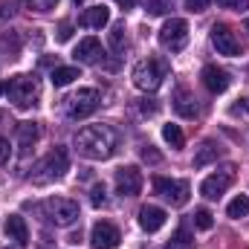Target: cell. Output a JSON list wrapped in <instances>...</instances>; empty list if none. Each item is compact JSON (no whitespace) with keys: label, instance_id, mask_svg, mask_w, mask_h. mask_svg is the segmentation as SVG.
<instances>
[{"label":"cell","instance_id":"obj_1","mask_svg":"<svg viewBox=\"0 0 249 249\" xmlns=\"http://www.w3.org/2000/svg\"><path fill=\"white\" fill-rule=\"evenodd\" d=\"M75 148L87 160H110L119 148V133L110 124H87L78 130Z\"/></svg>","mask_w":249,"mask_h":249},{"label":"cell","instance_id":"obj_2","mask_svg":"<svg viewBox=\"0 0 249 249\" xmlns=\"http://www.w3.org/2000/svg\"><path fill=\"white\" fill-rule=\"evenodd\" d=\"M41 217L47 223H53V226L67 229L81 217V212H78V203L70 200V197H50V200L41 203Z\"/></svg>","mask_w":249,"mask_h":249},{"label":"cell","instance_id":"obj_3","mask_svg":"<svg viewBox=\"0 0 249 249\" xmlns=\"http://www.w3.org/2000/svg\"><path fill=\"white\" fill-rule=\"evenodd\" d=\"M6 93H9V102L20 110H29L38 105V96H41V81L35 75H15L9 84H6Z\"/></svg>","mask_w":249,"mask_h":249},{"label":"cell","instance_id":"obj_4","mask_svg":"<svg viewBox=\"0 0 249 249\" xmlns=\"http://www.w3.org/2000/svg\"><path fill=\"white\" fill-rule=\"evenodd\" d=\"M99 105H102L99 90H93V87H78L72 96L64 99V113H67V119H87L90 113L99 110Z\"/></svg>","mask_w":249,"mask_h":249},{"label":"cell","instance_id":"obj_5","mask_svg":"<svg viewBox=\"0 0 249 249\" xmlns=\"http://www.w3.org/2000/svg\"><path fill=\"white\" fill-rule=\"evenodd\" d=\"M67 165H70L67 151H64V148H53V151H50V154H47V157L35 165V171H32V183H38V186L55 183L58 177H64Z\"/></svg>","mask_w":249,"mask_h":249},{"label":"cell","instance_id":"obj_6","mask_svg":"<svg viewBox=\"0 0 249 249\" xmlns=\"http://www.w3.org/2000/svg\"><path fill=\"white\" fill-rule=\"evenodd\" d=\"M165 75H168V67L160 58H145V61H139L133 67V84L139 90H145V93L160 90V84H162Z\"/></svg>","mask_w":249,"mask_h":249},{"label":"cell","instance_id":"obj_7","mask_svg":"<svg viewBox=\"0 0 249 249\" xmlns=\"http://www.w3.org/2000/svg\"><path fill=\"white\" fill-rule=\"evenodd\" d=\"M160 44H162L168 53H180V50H186L188 23L183 20V18H171V20H165L162 29H160Z\"/></svg>","mask_w":249,"mask_h":249},{"label":"cell","instance_id":"obj_8","mask_svg":"<svg viewBox=\"0 0 249 249\" xmlns=\"http://www.w3.org/2000/svg\"><path fill=\"white\" fill-rule=\"evenodd\" d=\"M154 191L165 203H171V206H186L188 194H191V188H188L186 180H168V177H157L154 180Z\"/></svg>","mask_w":249,"mask_h":249},{"label":"cell","instance_id":"obj_9","mask_svg":"<svg viewBox=\"0 0 249 249\" xmlns=\"http://www.w3.org/2000/svg\"><path fill=\"white\" fill-rule=\"evenodd\" d=\"M212 47L217 50V55H229V58H238L241 55V41L235 38V32L223 23H214L212 26Z\"/></svg>","mask_w":249,"mask_h":249},{"label":"cell","instance_id":"obj_10","mask_svg":"<svg viewBox=\"0 0 249 249\" xmlns=\"http://www.w3.org/2000/svg\"><path fill=\"white\" fill-rule=\"evenodd\" d=\"M116 191L122 197H136L142 191V171L136 165H122L116 171Z\"/></svg>","mask_w":249,"mask_h":249},{"label":"cell","instance_id":"obj_11","mask_svg":"<svg viewBox=\"0 0 249 249\" xmlns=\"http://www.w3.org/2000/svg\"><path fill=\"white\" fill-rule=\"evenodd\" d=\"M119 241H122L119 229H116L113 223H107V220H99V223L93 226V232H90V244H93V249H116Z\"/></svg>","mask_w":249,"mask_h":249},{"label":"cell","instance_id":"obj_12","mask_svg":"<svg viewBox=\"0 0 249 249\" xmlns=\"http://www.w3.org/2000/svg\"><path fill=\"white\" fill-rule=\"evenodd\" d=\"M232 180H235V168H226V171H217V174H212V177H206L203 180V186H200V194L206 197V200H217L226 188L232 186Z\"/></svg>","mask_w":249,"mask_h":249},{"label":"cell","instance_id":"obj_13","mask_svg":"<svg viewBox=\"0 0 249 249\" xmlns=\"http://www.w3.org/2000/svg\"><path fill=\"white\" fill-rule=\"evenodd\" d=\"M200 78H203L206 90H209V93H214V96H217V93H226V90H229V72H226L223 67H217V64H206V67H203V75H200Z\"/></svg>","mask_w":249,"mask_h":249},{"label":"cell","instance_id":"obj_14","mask_svg":"<svg viewBox=\"0 0 249 249\" xmlns=\"http://www.w3.org/2000/svg\"><path fill=\"white\" fill-rule=\"evenodd\" d=\"M72 55H75V61H81V64H102L105 50H102L99 38H84V41H78Z\"/></svg>","mask_w":249,"mask_h":249},{"label":"cell","instance_id":"obj_15","mask_svg":"<svg viewBox=\"0 0 249 249\" xmlns=\"http://www.w3.org/2000/svg\"><path fill=\"white\" fill-rule=\"evenodd\" d=\"M139 226L145 232H160L165 226V209H160V206H142L139 209Z\"/></svg>","mask_w":249,"mask_h":249},{"label":"cell","instance_id":"obj_16","mask_svg":"<svg viewBox=\"0 0 249 249\" xmlns=\"http://www.w3.org/2000/svg\"><path fill=\"white\" fill-rule=\"evenodd\" d=\"M6 238L15 241V247H26L29 244V229H26V220L20 214H9L6 217Z\"/></svg>","mask_w":249,"mask_h":249},{"label":"cell","instance_id":"obj_17","mask_svg":"<svg viewBox=\"0 0 249 249\" xmlns=\"http://www.w3.org/2000/svg\"><path fill=\"white\" fill-rule=\"evenodd\" d=\"M107 20H110L107 6H93V9H84V15L78 18V23H81V26H87V29H102V26H107Z\"/></svg>","mask_w":249,"mask_h":249},{"label":"cell","instance_id":"obj_18","mask_svg":"<svg viewBox=\"0 0 249 249\" xmlns=\"http://www.w3.org/2000/svg\"><path fill=\"white\" fill-rule=\"evenodd\" d=\"M38 136H41L38 122H20V124H18V145H20V151H23V154H29V148L38 142Z\"/></svg>","mask_w":249,"mask_h":249},{"label":"cell","instance_id":"obj_19","mask_svg":"<svg viewBox=\"0 0 249 249\" xmlns=\"http://www.w3.org/2000/svg\"><path fill=\"white\" fill-rule=\"evenodd\" d=\"M174 110L180 116H186V119L197 116V102H194V96H188V90H183V87L174 93Z\"/></svg>","mask_w":249,"mask_h":249},{"label":"cell","instance_id":"obj_20","mask_svg":"<svg viewBox=\"0 0 249 249\" xmlns=\"http://www.w3.org/2000/svg\"><path fill=\"white\" fill-rule=\"evenodd\" d=\"M217 157H220V148H217L214 142H203V145H200V151L194 154V168H203V165L214 162Z\"/></svg>","mask_w":249,"mask_h":249},{"label":"cell","instance_id":"obj_21","mask_svg":"<svg viewBox=\"0 0 249 249\" xmlns=\"http://www.w3.org/2000/svg\"><path fill=\"white\" fill-rule=\"evenodd\" d=\"M75 78H78V67H55L53 75H50V81H53L55 87H67V84H72Z\"/></svg>","mask_w":249,"mask_h":249},{"label":"cell","instance_id":"obj_22","mask_svg":"<svg viewBox=\"0 0 249 249\" xmlns=\"http://www.w3.org/2000/svg\"><path fill=\"white\" fill-rule=\"evenodd\" d=\"M226 214H229L232 220H241V217H247V214H249V197H247V194L235 197V200L226 206Z\"/></svg>","mask_w":249,"mask_h":249},{"label":"cell","instance_id":"obj_23","mask_svg":"<svg viewBox=\"0 0 249 249\" xmlns=\"http://www.w3.org/2000/svg\"><path fill=\"white\" fill-rule=\"evenodd\" d=\"M162 139H165L171 148H183V145H186V136H183L180 124H165V127H162Z\"/></svg>","mask_w":249,"mask_h":249},{"label":"cell","instance_id":"obj_24","mask_svg":"<svg viewBox=\"0 0 249 249\" xmlns=\"http://www.w3.org/2000/svg\"><path fill=\"white\" fill-rule=\"evenodd\" d=\"M165 249H194V238L188 235L186 229H177L171 235V241L165 244Z\"/></svg>","mask_w":249,"mask_h":249},{"label":"cell","instance_id":"obj_25","mask_svg":"<svg viewBox=\"0 0 249 249\" xmlns=\"http://www.w3.org/2000/svg\"><path fill=\"white\" fill-rule=\"evenodd\" d=\"M174 9V0H145V12L148 15H168Z\"/></svg>","mask_w":249,"mask_h":249},{"label":"cell","instance_id":"obj_26","mask_svg":"<svg viewBox=\"0 0 249 249\" xmlns=\"http://www.w3.org/2000/svg\"><path fill=\"white\" fill-rule=\"evenodd\" d=\"M194 226L203 229V232L212 229V226H214V214H212L209 209H197V212H194Z\"/></svg>","mask_w":249,"mask_h":249},{"label":"cell","instance_id":"obj_27","mask_svg":"<svg viewBox=\"0 0 249 249\" xmlns=\"http://www.w3.org/2000/svg\"><path fill=\"white\" fill-rule=\"evenodd\" d=\"M124 44H127V38H124V26L122 23H116V26L110 29V47H113L116 53H122Z\"/></svg>","mask_w":249,"mask_h":249},{"label":"cell","instance_id":"obj_28","mask_svg":"<svg viewBox=\"0 0 249 249\" xmlns=\"http://www.w3.org/2000/svg\"><path fill=\"white\" fill-rule=\"evenodd\" d=\"M90 203H93V206H105V203H107V194H105V186H102V183L90 188Z\"/></svg>","mask_w":249,"mask_h":249},{"label":"cell","instance_id":"obj_29","mask_svg":"<svg viewBox=\"0 0 249 249\" xmlns=\"http://www.w3.org/2000/svg\"><path fill=\"white\" fill-rule=\"evenodd\" d=\"M55 3H58V0H26V6L35 9V12H50Z\"/></svg>","mask_w":249,"mask_h":249},{"label":"cell","instance_id":"obj_30","mask_svg":"<svg viewBox=\"0 0 249 249\" xmlns=\"http://www.w3.org/2000/svg\"><path fill=\"white\" fill-rule=\"evenodd\" d=\"M214 0H186V9L188 12H206Z\"/></svg>","mask_w":249,"mask_h":249},{"label":"cell","instance_id":"obj_31","mask_svg":"<svg viewBox=\"0 0 249 249\" xmlns=\"http://www.w3.org/2000/svg\"><path fill=\"white\" fill-rule=\"evenodd\" d=\"M3 44H6V50L12 47V55H18V50H20V41H18V35H15V32L3 35Z\"/></svg>","mask_w":249,"mask_h":249},{"label":"cell","instance_id":"obj_32","mask_svg":"<svg viewBox=\"0 0 249 249\" xmlns=\"http://www.w3.org/2000/svg\"><path fill=\"white\" fill-rule=\"evenodd\" d=\"M9 157H12L9 139H3V136H0V165H6V162H9Z\"/></svg>","mask_w":249,"mask_h":249},{"label":"cell","instance_id":"obj_33","mask_svg":"<svg viewBox=\"0 0 249 249\" xmlns=\"http://www.w3.org/2000/svg\"><path fill=\"white\" fill-rule=\"evenodd\" d=\"M220 6H226V9H247L249 0H217Z\"/></svg>","mask_w":249,"mask_h":249},{"label":"cell","instance_id":"obj_34","mask_svg":"<svg viewBox=\"0 0 249 249\" xmlns=\"http://www.w3.org/2000/svg\"><path fill=\"white\" fill-rule=\"evenodd\" d=\"M70 38H72V26L70 23H61L58 26V41H70Z\"/></svg>","mask_w":249,"mask_h":249},{"label":"cell","instance_id":"obj_35","mask_svg":"<svg viewBox=\"0 0 249 249\" xmlns=\"http://www.w3.org/2000/svg\"><path fill=\"white\" fill-rule=\"evenodd\" d=\"M142 160H151V162H160V154H154V151H151V145H148V148L142 151Z\"/></svg>","mask_w":249,"mask_h":249},{"label":"cell","instance_id":"obj_36","mask_svg":"<svg viewBox=\"0 0 249 249\" xmlns=\"http://www.w3.org/2000/svg\"><path fill=\"white\" fill-rule=\"evenodd\" d=\"M116 3H119V6H122L124 12H127V9H133V6H136V0H116Z\"/></svg>","mask_w":249,"mask_h":249},{"label":"cell","instance_id":"obj_37","mask_svg":"<svg viewBox=\"0 0 249 249\" xmlns=\"http://www.w3.org/2000/svg\"><path fill=\"white\" fill-rule=\"evenodd\" d=\"M142 113H157V105H148V102H142Z\"/></svg>","mask_w":249,"mask_h":249},{"label":"cell","instance_id":"obj_38","mask_svg":"<svg viewBox=\"0 0 249 249\" xmlns=\"http://www.w3.org/2000/svg\"><path fill=\"white\" fill-rule=\"evenodd\" d=\"M3 93H6V84H3V81H0V96H3Z\"/></svg>","mask_w":249,"mask_h":249},{"label":"cell","instance_id":"obj_39","mask_svg":"<svg viewBox=\"0 0 249 249\" xmlns=\"http://www.w3.org/2000/svg\"><path fill=\"white\" fill-rule=\"evenodd\" d=\"M244 26H247V32H249V18H247V23H244Z\"/></svg>","mask_w":249,"mask_h":249},{"label":"cell","instance_id":"obj_40","mask_svg":"<svg viewBox=\"0 0 249 249\" xmlns=\"http://www.w3.org/2000/svg\"><path fill=\"white\" fill-rule=\"evenodd\" d=\"M72 3H84V0H72Z\"/></svg>","mask_w":249,"mask_h":249}]
</instances>
